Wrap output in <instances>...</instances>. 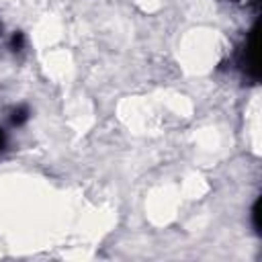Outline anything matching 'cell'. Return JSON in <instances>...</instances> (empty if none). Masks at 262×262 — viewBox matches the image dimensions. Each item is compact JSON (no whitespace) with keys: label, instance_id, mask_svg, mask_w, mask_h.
Here are the masks:
<instances>
[{"label":"cell","instance_id":"277c9868","mask_svg":"<svg viewBox=\"0 0 262 262\" xmlns=\"http://www.w3.org/2000/svg\"><path fill=\"white\" fill-rule=\"evenodd\" d=\"M252 219H254V229L260 233L262 225H260V199L254 203V209H252Z\"/></svg>","mask_w":262,"mask_h":262},{"label":"cell","instance_id":"5b68a950","mask_svg":"<svg viewBox=\"0 0 262 262\" xmlns=\"http://www.w3.org/2000/svg\"><path fill=\"white\" fill-rule=\"evenodd\" d=\"M6 147V133H4V129H0V151Z\"/></svg>","mask_w":262,"mask_h":262},{"label":"cell","instance_id":"6da1fadb","mask_svg":"<svg viewBox=\"0 0 262 262\" xmlns=\"http://www.w3.org/2000/svg\"><path fill=\"white\" fill-rule=\"evenodd\" d=\"M239 68L244 72V76H248L250 80H258L260 78V66H258V25L252 27V31L248 33V39L239 51Z\"/></svg>","mask_w":262,"mask_h":262},{"label":"cell","instance_id":"7a4b0ae2","mask_svg":"<svg viewBox=\"0 0 262 262\" xmlns=\"http://www.w3.org/2000/svg\"><path fill=\"white\" fill-rule=\"evenodd\" d=\"M27 119H29V108H27V106H16V108H12V113H10V123H12L14 127H20L23 123H27Z\"/></svg>","mask_w":262,"mask_h":262},{"label":"cell","instance_id":"3957f363","mask_svg":"<svg viewBox=\"0 0 262 262\" xmlns=\"http://www.w3.org/2000/svg\"><path fill=\"white\" fill-rule=\"evenodd\" d=\"M23 45H25V35L23 33H14L12 39H10V49L12 51H20Z\"/></svg>","mask_w":262,"mask_h":262}]
</instances>
